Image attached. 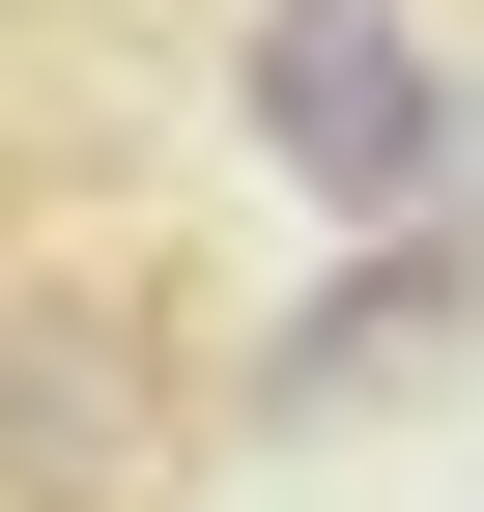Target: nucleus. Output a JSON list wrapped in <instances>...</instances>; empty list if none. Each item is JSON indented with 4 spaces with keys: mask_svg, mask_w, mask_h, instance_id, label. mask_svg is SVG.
<instances>
[{
    "mask_svg": "<svg viewBox=\"0 0 484 512\" xmlns=\"http://www.w3.org/2000/svg\"><path fill=\"white\" fill-rule=\"evenodd\" d=\"M143 427H171V370L114 342L86 285H0V456H29V484H114Z\"/></svg>",
    "mask_w": 484,
    "mask_h": 512,
    "instance_id": "2",
    "label": "nucleus"
},
{
    "mask_svg": "<svg viewBox=\"0 0 484 512\" xmlns=\"http://www.w3.org/2000/svg\"><path fill=\"white\" fill-rule=\"evenodd\" d=\"M257 143L314 171V200H456L484 114H456V57L399 29V0H257Z\"/></svg>",
    "mask_w": 484,
    "mask_h": 512,
    "instance_id": "1",
    "label": "nucleus"
}]
</instances>
